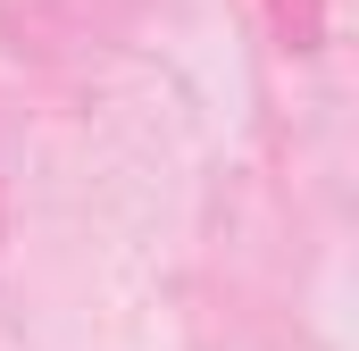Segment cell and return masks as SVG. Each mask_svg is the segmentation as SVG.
I'll return each instance as SVG.
<instances>
[{
    "instance_id": "1",
    "label": "cell",
    "mask_w": 359,
    "mask_h": 351,
    "mask_svg": "<svg viewBox=\"0 0 359 351\" xmlns=\"http://www.w3.org/2000/svg\"><path fill=\"white\" fill-rule=\"evenodd\" d=\"M268 25H276V42H284L292 59L326 51V0H268Z\"/></svg>"
}]
</instances>
